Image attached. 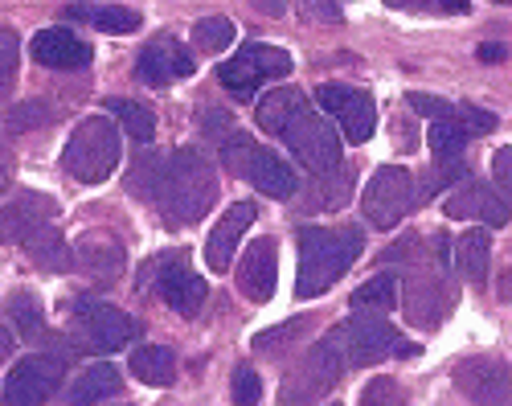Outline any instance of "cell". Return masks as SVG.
<instances>
[{
    "mask_svg": "<svg viewBox=\"0 0 512 406\" xmlns=\"http://www.w3.org/2000/svg\"><path fill=\"white\" fill-rule=\"evenodd\" d=\"M152 201L160 206V218L168 226H193V222H201L213 201H218V173H213L205 152L181 148V152L168 156L164 177H160Z\"/></svg>",
    "mask_w": 512,
    "mask_h": 406,
    "instance_id": "cell-1",
    "label": "cell"
},
{
    "mask_svg": "<svg viewBox=\"0 0 512 406\" xmlns=\"http://www.w3.org/2000/svg\"><path fill=\"white\" fill-rule=\"evenodd\" d=\"M361 226H308L300 230V275L295 300H316L345 275L361 255Z\"/></svg>",
    "mask_w": 512,
    "mask_h": 406,
    "instance_id": "cell-2",
    "label": "cell"
},
{
    "mask_svg": "<svg viewBox=\"0 0 512 406\" xmlns=\"http://www.w3.org/2000/svg\"><path fill=\"white\" fill-rule=\"evenodd\" d=\"M119 152H123L119 128L111 124L107 115H87L74 128V136H70V144L62 152V169L82 185H99V181H107L115 173Z\"/></svg>",
    "mask_w": 512,
    "mask_h": 406,
    "instance_id": "cell-3",
    "label": "cell"
},
{
    "mask_svg": "<svg viewBox=\"0 0 512 406\" xmlns=\"http://www.w3.org/2000/svg\"><path fill=\"white\" fill-rule=\"evenodd\" d=\"M222 160L230 165L234 177H246L254 189H263L267 197H291L300 193V177L279 152H271L267 144H254L250 136H226L222 144Z\"/></svg>",
    "mask_w": 512,
    "mask_h": 406,
    "instance_id": "cell-4",
    "label": "cell"
},
{
    "mask_svg": "<svg viewBox=\"0 0 512 406\" xmlns=\"http://www.w3.org/2000/svg\"><path fill=\"white\" fill-rule=\"evenodd\" d=\"M283 74H291V54L287 50L267 46V42H250V46H238L230 54V62H222L218 83L234 99H250L263 83H271V78H283Z\"/></svg>",
    "mask_w": 512,
    "mask_h": 406,
    "instance_id": "cell-5",
    "label": "cell"
},
{
    "mask_svg": "<svg viewBox=\"0 0 512 406\" xmlns=\"http://www.w3.org/2000/svg\"><path fill=\"white\" fill-rule=\"evenodd\" d=\"M414 201H418V185L406 169H394V165H381L365 193H361V214L373 230H394L410 210H414Z\"/></svg>",
    "mask_w": 512,
    "mask_h": 406,
    "instance_id": "cell-6",
    "label": "cell"
},
{
    "mask_svg": "<svg viewBox=\"0 0 512 406\" xmlns=\"http://www.w3.org/2000/svg\"><path fill=\"white\" fill-rule=\"evenodd\" d=\"M336 333H340V345H345V361L349 365H377V361L414 353V345H406L394 333V324H386L373 312H357L349 324H340Z\"/></svg>",
    "mask_w": 512,
    "mask_h": 406,
    "instance_id": "cell-7",
    "label": "cell"
},
{
    "mask_svg": "<svg viewBox=\"0 0 512 406\" xmlns=\"http://www.w3.org/2000/svg\"><path fill=\"white\" fill-rule=\"evenodd\" d=\"M345 345H340V333L332 329L324 341H316L304 357V370L295 374L287 386H283V402L287 406H304L312 398H320L328 386L340 382V374H345Z\"/></svg>",
    "mask_w": 512,
    "mask_h": 406,
    "instance_id": "cell-8",
    "label": "cell"
},
{
    "mask_svg": "<svg viewBox=\"0 0 512 406\" xmlns=\"http://www.w3.org/2000/svg\"><path fill=\"white\" fill-rule=\"evenodd\" d=\"M287 144V152L300 160L308 173H332L340 169V132L328 124V115L320 111H308L304 119H295V124L279 136Z\"/></svg>",
    "mask_w": 512,
    "mask_h": 406,
    "instance_id": "cell-9",
    "label": "cell"
},
{
    "mask_svg": "<svg viewBox=\"0 0 512 406\" xmlns=\"http://www.w3.org/2000/svg\"><path fill=\"white\" fill-rule=\"evenodd\" d=\"M74 320H78V341L91 353H115L127 341L140 337V324L132 316H123L119 308L103 304V300H78L74 304Z\"/></svg>",
    "mask_w": 512,
    "mask_h": 406,
    "instance_id": "cell-10",
    "label": "cell"
},
{
    "mask_svg": "<svg viewBox=\"0 0 512 406\" xmlns=\"http://www.w3.org/2000/svg\"><path fill=\"white\" fill-rule=\"evenodd\" d=\"M62 386V361L50 353L21 357L5 378V406H46Z\"/></svg>",
    "mask_w": 512,
    "mask_h": 406,
    "instance_id": "cell-11",
    "label": "cell"
},
{
    "mask_svg": "<svg viewBox=\"0 0 512 406\" xmlns=\"http://www.w3.org/2000/svg\"><path fill=\"white\" fill-rule=\"evenodd\" d=\"M320 107L340 124V132H345L353 144H365L373 140L377 132V107H373V95L357 91V87H340V83H328L316 91Z\"/></svg>",
    "mask_w": 512,
    "mask_h": 406,
    "instance_id": "cell-12",
    "label": "cell"
},
{
    "mask_svg": "<svg viewBox=\"0 0 512 406\" xmlns=\"http://www.w3.org/2000/svg\"><path fill=\"white\" fill-rule=\"evenodd\" d=\"M447 218H459V222H484V226H508L512 222V201H504L496 193L492 181H459L447 201H443Z\"/></svg>",
    "mask_w": 512,
    "mask_h": 406,
    "instance_id": "cell-13",
    "label": "cell"
},
{
    "mask_svg": "<svg viewBox=\"0 0 512 406\" xmlns=\"http://www.w3.org/2000/svg\"><path fill=\"white\" fill-rule=\"evenodd\" d=\"M455 386L480 406H512V370L496 357H467L455 365Z\"/></svg>",
    "mask_w": 512,
    "mask_h": 406,
    "instance_id": "cell-14",
    "label": "cell"
},
{
    "mask_svg": "<svg viewBox=\"0 0 512 406\" xmlns=\"http://www.w3.org/2000/svg\"><path fill=\"white\" fill-rule=\"evenodd\" d=\"M197 70V58L177 42V37H156V42L144 46L140 62H136V74L140 83L148 87H168V83H181Z\"/></svg>",
    "mask_w": 512,
    "mask_h": 406,
    "instance_id": "cell-15",
    "label": "cell"
},
{
    "mask_svg": "<svg viewBox=\"0 0 512 406\" xmlns=\"http://www.w3.org/2000/svg\"><path fill=\"white\" fill-rule=\"evenodd\" d=\"M74 267L87 271L99 283H115L123 275V267H127V251H123V242L111 230H87V234H78V242H74Z\"/></svg>",
    "mask_w": 512,
    "mask_h": 406,
    "instance_id": "cell-16",
    "label": "cell"
},
{
    "mask_svg": "<svg viewBox=\"0 0 512 406\" xmlns=\"http://www.w3.org/2000/svg\"><path fill=\"white\" fill-rule=\"evenodd\" d=\"M54 214H58L54 197H46V193H17L9 206H0V238H5V242H29L33 234H41L50 226Z\"/></svg>",
    "mask_w": 512,
    "mask_h": 406,
    "instance_id": "cell-17",
    "label": "cell"
},
{
    "mask_svg": "<svg viewBox=\"0 0 512 406\" xmlns=\"http://www.w3.org/2000/svg\"><path fill=\"white\" fill-rule=\"evenodd\" d=\"M275 279H279V247L275 238H259L238 263V288L246 300L267 304L275 296Z\"/></svg>",
    "mask_w": 512,
    "mask_h": 406,
    "instance_id": "cell-18",
    "label": "cell"
},
{
    "mask_svg": "<svg viewBox=\"0 0 512 406\" xmlns=\"http://www.w3.org/2000/svg\"><path fill=\"white\" fill-rule=\"evenodd\" d=\"M254 218H259V210H254L250 201H234V206L218 218V226L209 230V242H205V263H209L213 271H226V267H230L238 242H242V234L254 226Z\"/></svg>",
    "mask_w": 512,
    "mask_h": 406,
    "instance_id": "cell-19",
    "label": "cell"
},
{
    "mask_svg": "<svg viewBox=\"0 0 512 406\" xmlns=\"http://www.w3.org/2000/svg\"><path fill=\"white\" fill-rule=\"evenodd\" d=\"M33 62L50 66V70H82L91 62V46L74 37L70 29H41L33 33Z\"/></svg>",
    "mask_w": 512,
    "mask_h": 406,
    "instance_id": "cell-20",
    "label": "cell"
},
{
    "mask_svg": "<svg viewBox=\"0 0 512 406\" xmlns=\"http://www.w3.org/2000/svg\"><path fill=\"white\" fill-rule=\"evenodd\" d=\"M447 312H451V300L439 288L435 275H414L406 283V320L414 329H439L447 320Z\"/></svg>",
    "mask_w": 512,
    "mask_h": 406,
    "instance_id": "cell-21",
    "label": "cell"
},
{
    "mask_svg": "<svg viewBox=\"0 0 512 406\" xmlns=\"http://www.w3.org/2000/svg\"><path fill=\"white\" fill-rule=\"evenodd\" d=\"M205 296H209V283L197 275V271H189L181 259L168 267L164 263V275H160V300L173 308V312H181V316H197V308L205 304Z\"/></svg>",
    "mask_w": 512,
    "mask_h": 406,
    "instance_id": "cell-22",
    "label": "cell"
},
{
    "mask_svg": "<svg viewBox=\"0 0 512 406\" xmlns=\"http://www.w3.org/2000/svg\"><path fill=\"white\" fill-rule=\"evenodd\" d=\"M312 107L304 99V91H295V87H275L263 95V103L254 107V119H259V128L271 132V136H283L295 119H304Z\"/></svg>",
    "mask_w": 512,
    "mask_h": 406,
    "instance_id": "cell-23",
    "label": "cell"
},
{
    "mask_svg": "<svg viewBox=\"0 0 512 406\" xmlns=\"http://www.w3.org/2000/svg\"><path fill=\"white\" fill-rule=\"evenodd\" d=\"M119 386H123V378H119L115 365L95 361V365H87V370L74 374V382L66 390V406H99L103 398H115Z\"/></svg>",
    "mask_w": 512,
    "mask_h": 406,
    "instance_id": "cell-24",
    "label": "cell"
},
{
    "mask_svg": "<svg viewBox=\"0 0 512 406\" xmlns=\"http://www.w3.org/2000/svg\"><path fill=\"white\" fill-rule=\"evenodd\" d=\"M451 259H455V271L472 283V288H480V283L488 279V259H492V234L488 230H467L451 242Z\"/></svg>",
    "mask_w": 512,
    "mask_h": 406,
    "instance_id": "cell-25",
    "label": "cell"
},
{
    "mask_svg": "<svg viewBox=\"0 0 512 406\" xmlns=\"http://www.w3.org/2000/svg\"><path fill=\"white\" fill-rule=\"evenodd\" d=\"M62 13L70 21H87L103 33H136L144 25V17L136 9H123V5H66Z\"/></svg>",
    "mask_w": 512,
    "mask_h": 406,
    "instance_id": "cell-26",
    "label": "cell"
},
{
    "mask_svg": "<svg viewBox=\"0 0 512 406\" xmlns=\"http://www.w3.org/2000/svg\"><path fill=\"white\" fill-rule=\"evenodd\" d=\"M132 374L144 386H173L177 357H173V349H164V345H140V349H132Z\"/></svg>",
    "mask_w": 512,
    "mask_h": 406,
    "instance_id": "cell-27",
    "label": "cell"
},
{
    "mask_svg": "<svg viewBox=\"0 0 512 406\" xmlns=\"http://www.w3.org/2000/svg\"><path fill=\"white\" fill-rule=\"evenodd\" d=\"M398 296H402V283H398V275H373V279H365L361 288L353 292V312H373V316H381V312H390L394 304H398Z\"/></svg>",
    "mask_w": 512,
    "mask_h": 406,
    "instance_id": "cell-28",
    "label": "cell"
},
{
    "mask_svg": "<svg viewBox=\"0 0 512 406\" xmlns=\"http://www.w3.org/2000/svg\"><path fill=\"white\" fill-rule=\"evenodd\" d=\"M107 111L123 124V132L132 136V144H140V148L152 144V136H156V115H152L144 103H136V99H111Z\"/></svg>",
    "mask_w": 512,
    "mask_h": 406,
    "instance_id": "cell-29",
    "label": "cell"
},
{
    "mask_svg": "<svg viewBox=\"0 0 512 406\" xmlns=\"http://www.w3.org/2000/svg\"><path fill=\"white\" fill-rule=\"evenodd\" d=\"M25 247H29V255H33V263H37V267H46V271H66V267L74 263V251L66 247V238L54 234L50 226L41 230V234H33Z\"/></svg>",
    "mask_w": 512,
    "mask_h": 406,
    "instance_id": "cell-30",
    "label": "cell"
},
{
    "mask_svg": "<svg viewBox=\"0 0 512 406\" xmlns=\"http://www.w3.org/2000/svg\"><path fill=\"white\" fill-rule=\"evenodd\" d=\"M349 189H353V181H349V169H332V173H320L316 177V189H312V197H308V210L304 214H316V210H324V206H345L349 201Z\"/></svg>",
    "mask_w": 512,
    "mask_h": 406,
    "instance_id": "cell-31",
    "label": "cell"
},
{
    "mask_svg": "<svg viewBox=\"0 0 512 406\" xmlns=\"http://www.w3.org/2000/svg\"><path fill=\"white\" fill-rule=\"evenodd\" d=\"M234 37H238V29H234L230 17H201V21L193 25V46H197L201 54H222V50H230Z\"/></svg>",
    "mask_w": 512,
    "mask_h": 406,
    "instance_id": "cell-32",
    "label": "cell"
},
{
    "mask_svg": "<svg viewBox=\"0 0 512 406\" xmlns=\"http://www.w3.org/2000/svg\"><path fill=\"white\" fill-rule=\"evenodd\" d=\"M9 320L17 324V333H21L25 341H33V337L46 333V316H41V300H37L33 292H13V296H9Z\"/></svg>",
    "mask_w": 512,
    "mask_h": 406,
    "instance_id": "cell-33",
    "label": "cell"
},
{
    "mask_svg": "<svg viewBox=\"0 0 512 406\" xmlns=\"http://www.w3.org/2000/svg\"><path fill=\"white\" fill-rule=\"evenodd\" d=\"M164 165H168V156H156L152 148H144L136 160H132V177H127V189L140 193V197H156V185L164 177Z\"/></svg>",
    "mask_w": 512,
    "mask_h": 406,
    "instance_id": "cell-34",
    "label": "cell"
},
{
    "mask_svg": "<svg viewBox=\"0 0 512 406\" xmlns=\"http://www.w3.org/2000/svg\"><path fill=\"white\" fill-rule=\"evenodd\" d=\"M426 144H431V152L443 160V165H451V160H459V156H463L467 136L451 124V115H447V119H435V124H431V132H426Z\"/></svg>",
    "mask_w": 512,
    "mask_h": 406,
    "instance_id": "cell-35",
    "label": "cell"
},
{
    "mask_svg": "<svg viewBox=\"0 0 512 406\" xmlns=\"http://www.w3.org/2000/svg\"><path fill=\"white\" fill-rule=\"evenodd\" d=\"M451 124H455L467 140H476V136L496 132V115L484 111V107H467V103H459V107H451Z\"/></svg>",
    "mask_w": 512,
    "mask_h": 406,
    "instance_id": "cell-36",
    "label": "cell"
},
{
    "mask_svg": "<svg viewBox=\"0 0 512 406\" xmlns=\"http://www.w3.org/2000/svg\"><path fill=\"white\" fill-rule=\"evenodd\" d=\"M17 62H21V42L17 33L0 25V99H5L17 83Z\"/></svg>",
    "mask_w": 512,
    "mask_h": 406,
    "instance_id": "cell-37",
    "label": "cell"
},
{
    "mask_svg": "<svg viewBox=\"0 0 512 406\" xmlns=\"http://www.w3.org/2000/svg\"><path fill=\"white\" fill-rule=\"evenodd\" d=\"M295 17L308 21V25H320V29H336L345 25V13H340V0H295Z\"/></svg>",
    "mask_w": 512,
    "mask_h": 406,
    "instance_id": "cell-38",
    "label": "cell"
},
{
    "mask_svg": "<svg viewBox=\"0 0 512 406\" xmlns=\"http://www.w3.org/2000/svg\"><path fill=\"white\" fill-rule=\"evenodd\" d=\"M361 406H406V390L386 378V374H377L365 390H361Z\"/></svg>",
    "mask_w": 512,
    "mask_h": 406,
    "instance_id": "cell-39",
    "label": "cell"
},
{
    "mask_svg": "<svg viewBox=\"0 0 512 406\" xmlns=\"http://www.w3.org/2000/svg\"><path fill=\"white\" fill-rule=\"evenodd\" d=\"M390 9H410V13H426V9H435V13H472V0H386Z\"/></svg>",
    "mask_w": 512,
    "mask_h": 406,
    "instance_id": "cell-40",
    "label": "cell"
},
{
    "mask_svg": "<svg viewBox=\"0 0 512 406\" xmlns=\"http://www.w3.org/2000/svg\"><path fill=\"white\" fill-rule=\"evenodd\" d=\"M259 402H263V378L242 365L234 374V406H259Z\"/></svg>",
    "mask_w": 512,
    "mask_h": 406,
    "instance_id": "cell-41",
    "label": "cell"
},
{
    "mask_svg": "<svg viewBox=\"0 0 512 406\" xmlns=\"http://www.w3.org/2000/svg\"><path fill=\"white\" fill-rule=\"evenodd\" d=\"M41 124H50L46 103H21V107L9 111V128L13 132H29V128H41Z\"/></svg>",
    "mask_w": 512,
    "mask_h": 406,
    "instance_id": "cell-42",
    "label": "cell"
},
{
    "mask_svg": "<svg viewBox=\"0 0 512 406\" xmlns=\"http://www.w3.org/2000/svg\"><path fill=\"white\" fill-rule=\"evenodd\" d=\"M300 333H304V320H287V324H279V329H267V333L254 337V353H275L287 337H300Z\"/></svg>",
    "mask_w": 512,
    "mask_h": 406,
    "instance_id": "cell-43",
    "label": "cell"
},
{
    "mask_svg": "<svg viewBox=\"0 0 512 406\" xmlns=\"http://www.w3.org/2000/svg\"><path fill=\"white\" fill-rule=\"evenodd\" d=\"M406 103H410L422 119H431V124H435V119H447L451 107H455V103H447V99H439V95H422V91H410Z\"/></svg>",
    "mask_w": 512,
    "mask_h": 406,
    "instance_id": "cell-44",
    "label": "cell"
},
{
    "mask_svg": "<svg viewBox=\"0 0 512 406\" xmlns=\"http://www.w3.org/2000/svg\"><path fill=\"white\" fill-rule=\"evenodd\" d=\"M492 185L504 201H512V148H496L492 156Z\"/></svg>",
    "mask_w": 512,
    "mask_h": 406,
    "instance_id": "cell-45",
    "label": "cell"
},
{
    "mask_svg": "<svg viewBox=\"0 0 512 406\" xmlns=\"http://www.w3.org/2000/svg\"><path fill=\"white\" fill-rule=\"evenodd\" d=\"M13 169H17V160H13L9 144H5V140H0V193H5V189L13 185Z\"/></svg>",
    "mask_w": 512,
    "mask_h": 406,
    "instance_id": "cell-46",
    "label": "cell"
},
{
    "mask_svg": "<svg viewBox=\"0 0 512 406\" xmlns=\"http://www.w3.org/2000/svg\"><path fill=\"white\" fill-rule=\"evenodd\" d=\"M13 349H17V333L9 329L5 320H0V361H9V357H13Z\"/></svg>",
    "mask_w": 512,
    "mask_h": 406,
    "instance_id": "cell-47",
    "label": "cell"
},
{
    "mask_svg": "<svg viewBox=\"0 0 512 406\" xmlns=\"http://www.w3.org/2000/svg\"><path fill=\"white\" fill-rule=\"evenodd\" d=\"M500 58H504V46H492V42L480 46V62H500Z\"/></svg>",
    "mask_w": 512,
    "mask_h": 406,
    "instance_id": "cell-48",
    "label": "cell"
},
{
    "mask_svg": "<svg viewBox=\"0 0 512 406\" xmlns=\"http://www.w3.org/2000/svg\"><path fill=\"white\" fill-rule=\"evenodd\" d=\"M500 292H504V296H508V300H512V271H508V275H504V283H500Z\"/></svg>",
    "mask_w": 512,
    "mask_h": 406,
    "instance_id": "cell-49",
    "label": "cell"
},
{
    "mask_svg": "<svg viewBox=\"0 0 512 406\" xmlns=\"http://www.w3.org/2000/svg\"><path fill=\"white\" fill-rule=\"evenodd\" d=\"M496 5H512V0H496Z\"/></svg>",
    "mask_w": 512,
    "mask_h": 406,
    "instance_id": "cell-50",
    "label": "cell"
}]
</instances>
